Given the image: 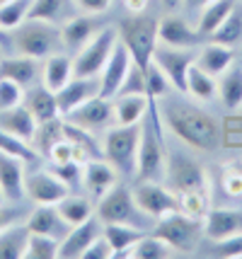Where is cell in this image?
<instances>
[{
	"instance_id": "cell-1",
	"label": "cell",
	"mask_w": 242,
	"mask_h": 259,
	"mask_svg": "<svg viewBox=\"0 0 242 259\" xmlns=\"http://www.w3.org/2000/svg\"><path fill=\"white\" fill-rule=\"evenodd\" d=\"M158 109H160L165 128L172 131V134L177 136L182 143H186L189 148L211 153V150H216V148L223 143L220 124L216 121L213 114L204 112L201 107L165 95L162 102L158 100Z\"/></svg>"
},
{
	"instance_id": "cell-2",
	"label": "cell",
	"mask_w": 242,
	"mask_h": 259,
	"mask_svg": "<svg viewBox=\"0 0 242 259\" xmlns=\"http://www.w3.org/2000/svg\"><path fill=\"white\" fill-rule=\"evenodd\" d=\"M10 44L15 54L32 56L36 61H44L51 54L63 51L61 27L54 22H44V20H32V17H27L17 29H12Z\"/></svg>"
},
{
	"instance_id": "cell-3",
	"label": "cell",
	"mask_w": 242,
	"mask_h": 259,
	"mask_svg": "<svg viewBox=\"0 0 242 259\" xmlns=\"http://www.w3.org/2000/svg\"><path fill=\"white\" fill-rule=\"evenodd\" d=\"M102 158L119 172V177H136L140 143V124H114L102 131Z\"/></svg>"
},
{
	"instance_id": "cell-4",
	"label": "cell",
	"mask_w": 242,
	"mask_h": 259,
	"mask_svg": "<svg viewBox=\"0 0 242 259\" xmlns=\"http://www.w3.org/2000/svg\"><path fill=\"white\" fill-rule=\"evenodd\" d=\"M94 213L104 226L107 223H124V226L143 228V230H153V226H155V221L148 213H143V208L136 203L133 192L126 184H114L102 199H97Z\"/></svg>"
},
{
	"instance_id": "cell-5",
	"label": "cell",
	"mask_w": 242,
	"mask_h": 259,
	"mask_svg": "<svg viewBox=\"0 0 242 259\" xmlns=\"http://www.w3.org/2000/svg\"><path fill=\"white\" fill-rule=\"evenodd\" d=\"M119 39L128 49V54L133 58V63L146 73L148 66L153 63V54L158 46V20L143 15H131L126 22L119 27Z\"/></svg>"
},
{
	"instance_id": "cell-6",
	"label": "cell",
	"mask_w": 242,
	"mask_h": 259,
	"mask_svg": "<svg viewBox=\"0 0 242 259\" xmlns=\"http://www.w3.org/2000/svg\"><path fill=\"white\" fill-rule=\"evenodd\" d=\"M153 233L162 237L177 254H191V252H196L199 240L204 235V221L189 218L182 211H172V213L155 221Z\"/></svg>"
},
{
	"instance_id": "cell-7",
	"label": "cell",
	"mask_w": 242,
	"mask_h": 259,
	"mask_svg": "<svg viewBox=\"0 0 242 259\" xmlns=\"http://www.w3.org/2000/svg\"><path fill=\"white\" fill-rule=\"evenodd\" d=\"M116 44H119V29L104 24L102 29L94 34L80 51H75V58H73V75H82V78L100 75Z\"/></svg>"
},
{
	"instance_id": "cell-8",
	"label": "cell",
	"mask_w": 242,
	"mask_h": 259,
	"mask_svg": "<svg viewBox=\"0 0 242 259\" xmlns=\"http://www.w3.org/2000/svg\"><path fill=\"white\" fill-rule=\"evenodd\" d=\"M165 182L170 184V189H172L174 194L211 189L206 169L201 167L194 158H189L184 153H172V155H170V150H167V172H165Z\"/></svg>"
},
{
	"instance_id": "cell-9",
	"label": "cell",
	"mask_w": 242,
	"mask_h": 259,
	"mask_svg": "<svg viewBox=\"0 0 242 259\" xmlns=\"http://www.w3.org/2000/svg\"><path fill=\"white\" fill-rule=\"evenodd\" d=\"M133 199L143 208V213H148L153 221H158L162 215L179 211V201H177V194L165 187L162 182H153V180H136V184L131 187Z\"/></svg>"
},
{
	"instance_id": "cell-10",
	"label": "cell",
	"mask_w": 242,
	"mask_h": 259,
	"mask_svg": "<svg viewBox=\"0 0 242 259\" xmlns=\"http://www.w3.org/2000/svg\"><path fill=\"white\" fill-rule=\"evenodd\" d=\"M196 61V49H174V46L158 44L153 54V63L165 73L174 90L186 95V73Z\"/></svg>"
},
{
	"instance_id": "cell-11",
	"label": "cell",
	"mask_w": 242,
	"mask_h": 259,
	"mask_svg": "<svg viewBox=\"0 0 242 259\" xmlns=\"http://www.w3.org/2000/svg\"><path fill=\"white\" fill-rule=\"evenodd\" d=\"M70 192H73V189H70L58 175H54L49 167L27 172V177H24V196L34 203V206H39V203L56 206V203L61 201V199H66Z\"/></svg>"
},
{
	"instance_id": "cell-12",
	"label": "cell",
	"mask_w": 242,
	"mask_h": 259,
	"mask_svg": "<svg viewBox=\"0 0 242 259\" xmlns=\"http://www.w3.org/2000/svg\"><path fill=\"white\" fill-rule=\"evenodd\" d=\"M66 121L80 126L85 131H107L109 126H114V109H112V100L104 97H92V100L82 102L80 107H75L73 112H68L63 116Z\"/></svg>"
},
{
	"instance_id": "cell-13",
	"label": "cell",
	"mask_w": 242,
	"mask_h": 259,
	"mask_svg": "<svg viewBox=\"0 0 242 259\" xmlns=\"http://www.w3.org/2000/svg\"><path fill=\"white\" fill-rule=\"evenodd\" d=\"M131 63H133V58H131L128 49L119 39V44L114 46L112 56L104 63L102 73H100V97L114 100L116 95H119V90H121V85H124V80H126Z\"/></svg>"
},
{
	"instance_id": "cell-14",
	"label": "cell",
	"mask_w": 242,
	"mask_h": 259,
	"mask_svg": "<svg viewBox=\"0 0 242 259\" xmlns=\"http://www.w3.org/2000/svg\"><path fill=\"white\" fill-rule=\"evenodd\" d=\"M104 223L97 218V213L90 215L87 221H82L78 226L70 228V233L58 245V257L61 259H82V254L87 252V247L92 245L97 237L102 235Z\"/></svg>"
},
{
	"instance_id": "cell-15",
	"label": "cell",
	"mask_w": 242,
	"mask_h": 259,
	"mask_svg": "<svg viewBox=\"0 0 242 259\" xmlns=\"http://www.w3.org/2000/svg\"><path fill=\"white\" fill-rule=\"evenodd\" d=\"M199 39H201L199 29L189 27L184 17H179L174 12L158 20V44L174 46V49H196Z\"/></svg>"
},
{
	"instance_id": "cell-16",
	"label": "cell",
	"mask_w": 242,
	"mask_h": 259,
	"mask_svg": "<svg viewBox=\"0 0 242 259\" xmlns=\"http://www.w3.org/2000/svg\"><path fill=\"white\" fill-rule=\"evenodd\" d=\"M0 78H8L17 82L22 90L32 88L36 82H41V66L39 61L32 56H22V54H5L0 58Z\"/></svg>"
},
{
	"instance_id": "cell-17",
	"label": "cell",
	"mask_w": 242,
	"mask_h": 259,
	"mask_svg": "<svg viewBox=\"0 0 242 259\" xmlns=\"http://www.w3.org/2000/svg\"><path fill=\"white\" fill-rule=\"evenodd\" d=\"M97 17H100V15H87V12H80V15H75V17H68L66 22L61 24L63 49H66V51H80L82 46L87 44L94 34L104 27Z\"/></svg>"
},
{
	"instance_id": "cell-18",
	"label": "cell",
	"mask_w": 242,
	"mask_h": 259,
	"mask_svg": "<svg viewBox=\"0 0 242 259\" xmlns=\"http://www.w3.org/2000/svg\"><path fill=\"white\" fill-rule=\"evenodd\" d=\"M27 228H29L32 233L54 237V240L61 242V240L70 233L73 226L58 213L56 206H51V203H39V206H34V211H29V215H27Z\"/></svg>"
},
{
	"instance_id": "cell-19",
	"label": "cell",
	"mask_w": 242,
	"mask_h": 259,
	"mask_svg": "<svg viewBox=\"0 0 242 259\" xmlns=\"http://www.w3.org/2000/svg\"><path fill=\"white\" fill-rule=\"evenodd\" d=\"M97 95H100V75H94V78L73 75V78L56 92L61 116H66V114L73 112L75 107H80L82 102L92 100V97H97Z\"/></svg>"
},
{
	"instance_id": "cell-20",
	"label": "cell",
	"mask_w": 242,
	"mask_h": 259,
	"mask_svg": "<svg viewBox=\"0 0 242 259\" xmlns=\"http://www.w3.org/2000/svg\"><path fill=\"white\" fill-rule=\"evenodd\" d=\"M27 165L22 160L12 158L0 150V194L10 203H20L24 196V177H27Z\"/></svg>"
},
{
	"instance_id": "cell-21",
	"label": "cell",
	"mask_w": 242,
	"mask_h": 259,
	"mask_svg": "<svg viewBox=\"0 0 242 259\" xmlns=\"http://www.w3.org/2000/svg\"><path fill=\"white\" fill-rule=\"evenodd\" d=\"M242 233V208H208L204 218V235L211 242Z\"/></svg>"
},
{
	"instance_id": "cell-22",
	"label": "cell",
	"mask_w": 242,
	"mask_h": 259,
	"mask_svg": "<svg viewBox=\"0 0 242 259\" xmlns=\"http://www.w3.org/2000/svg\"><path fill=\"white\" fill-rule=\"evenodd\" d=\"M114 184H119V172L104 158L85 162V169H82V187H85V192L90 194L92 201L102 199Z\"/></svg>"
},
{
	"instance_id": "cell-23",
	"label": "cell",
	"mask_w": 242,
	"mask_h": 259,
	"mask_svg": "<svg viewBox=\"0 0 242 259\" xmlns=\"http://www.w3.org/2000/svg\"><path fill=\"white\" fill-rule=\"evenodd\" d=\"M22 104L32 112V116L36 119V124H44V121H51V119H58V116H61L56 92L49 90L44 82H36L32 88H27V90H24Z\"/></svg>"
},
{
	"instance_id": "cell-24",
	"label": "cell",
	"mask_w": 242,
	"mask_h": 259,
	"mask_svg": "<svg viewBox=\"0 0 242 259\" xmlns=\"http://www.w3.org/2000/svg\"><path fill=\"white\" fill-rule=\"evenodd\" d=\"M194 63L201 68V70H206L208 75L218 78L220 73H225V70L235 63V51H232V46L211 41V44L201 46V49L196 51V61H194Z\"/></svg>"
},
{
	"instance_id": "cell-25",
	"label": "cell",
	"mask_w": 242,
	"mask_h": 259,
	"mask_svg": "<svg viewBox=\"0 0 242 259\" xmlns=\"http://www.w3.org/2000/svg\"><path fill=\"white\" fill-rule=\"evenodd\" d=\"M148 95H116L112 100V109H114V124L131 126L140 124L143 116L148 114Z\"/></svg>"
},
{
	"instance_id": "cell-26",
	"label": "cell",
	"mask_w": 242,
	"mask_h": 259,
	"mask_svg": "<svg viewBox=\"0 0 242 259\" xmlns=\"http://www.w3.org/2000/svg\"><path fill=\"white\" fill-rule=\"evenodd\" d=\"M70 78H73V58L66 51H58V54H51L49 58H44V63H41V82L46 85L49 90L58 92Z\"/></svg>"
},
{
	"instance_id": "cell-27",
	"label": "cell",
	"mask_w": 242,
	"mask_h": 259,
	"mask_svg": "<svg viewBox=\"0 0 242 259\" xmlns=\"http://www.w3.org/2000/svg\"><path fill=\"white\" fill-rule=\"evenodd\" d=\"M0 131L20 136L24 141H32L36 131V119L24 104H17L12 109H3L0 112Z\"/></svg>"
},
{
	"instance_id": "cell-28",
	"label": "cell",
	"mask_w": 242,
	"mask_h": 259,
	"mask_svg": "<svg viewBox=\"0 0 242 259\" xmlns=\"http://www.w3.org/2000/svg\"><path fill=\"white\" fill-rule=\"evenodd\" d=\"M146 233H150V230L124 226V223H107V226L102 228V235L107 237V242L112 245L114 257H128L131 247H133Z\"/></svg>"
},
{
	"instance_id": "cell-29",
	"label": "cell",
	"mask_w": 242,
	"mask_h": 259,
	"mask_svg": "<svg viewBox=\"0 0 242 259\" xmlns=\"http://www.w3.org/2000/svg\"><path fill=\"white\" fill-rule=\"evenodd\" d=\"M218 97L225 109L237 112L242 107V68L232 63L225 73L218 75Z\"/></svg>"
},
{
	"instance_id": "cell-30",
	"label": "cell",
	"mask_w": 242,
	"mask_h": 259,
	"mask_svg": "<svg viewBox=\"0 0 242 259\" xmlns=\"http://www.w3.org/2000/svg\"><path fill=\"white\" fill-rule=\"evenodd\" d=\"M27 242H29L27 223H17L0 230V259H24Z\"/></svg>"
},
{
	"instance_id": "cell-31",
	"label": "cell",
	"mask_w": 242,
	"mask_h": 259,
	"mask_svg": "<svg viewBox=\"0 0 242 259\" xmlns=\"http://www.w3.org/2000/svg\"><path fill=\"white\" fill-rule=\"evenodd\" d=\"M232 10H235V0H213V3H208L206 8H201V15H199V24H196L199 34L211 36L220 24L225 22V17Z\"/></svg>"
},
{
	"instance_id": "cell-32",
	"label": "cell",
	"mask_w": 242,
	"mask_h": 259,
	"mask_svg": "<svg viewBox=\"0 0 242 259\" xmlns=\"http://www.w3.org/2000/svg\"><path fill=\"white\" fill-rule=\"evenodd\" d=\"M128 257L131 259H170V257H177V252H174L162 237H158L150 230V233H146V235L131 247Z\"/></svg>"
},
{
	"instance_id": "cell-33",
	"label": "cell",
	"mask_w": 242,
	"mask_h": 259,
	"mask_svg": "<svg viewBox=\"0 0 242 259\" xmlns=\"http://www.w3.org/2000/svg\"><path fill=\"white\" fill-rule=\"evenodd\" d=\"M58 213L68 221L70 226H78L82 221H87L90 215H94V201L87 196H78V194L70 192L66 199H61L56 203Z\"/></svg>"
},
{
	"instance_id": "cell-34",
	"label": "cell",
	"mask_w": 242,
	"mask_h": 259,
	"mask_svg": "<svg viewBox=\"0 0 242 259\" xmlns=\"http://www.w3.org/2000/svg\"><path fill=\"white\" fill-rule=\"evenodd\" d=\"M186 95H191L194 100H213L216 95H218V82L213 75H208L206 70H201V68L191 66L189 68V73H186Z\"/></svg>"
},
{
	"instance_id": "cell-35",
	"label": "cell",
	"mask_w": 242,
	"mask_h": 259,
	"mask_svg": "<svg viewBox=\"0 0 242 259\" xmlns=\"http://www.w3.org/2000/svg\"><path fill=\"white\" fill-rule=\"evenodd\" d=\"M0 150L12 155V158L22 160L24 165H34L36 160L41 158L39 150L32 146V141H24V138L12 136V134H8V131H0Z\"/></svg>"
},
{
	"instance_id": "cell-36",
	"label": "cell",
	"mask_w": 242,
	"mask_h": 259,
	"mask_svg": "<svg viewBox=\"0 0 242 259\" xmlns=\"http://www.w3.org/2000/svg\"><path fill=\"white\" fill-rule=\"evenodd\" d=\"M61 138H63V116L51 119V121H44V124H36L32 146L39 150V155H41V158H46L49 150L56 146Z\"/></svg>"
},
{
	"instance_id": "cell-37",
	"label": "cell",
	"mask_w": 242,
	"mask_h": 259,
	"mask_svg": "<svg viewBox=\"0 0 242 259\" xmlns=\"http://www.w3.org/2000/svg\"><path fill=\"white\" fill-rule=\"evenodd\" d=\"M211 41L216 44H225V46H237L242 41V8L235 5V10L225 17V22L220 24L216 32L208 36Z\"/></svg>"
},
{
	"instance_id": "cell-38",
	"label": "cell",
	"mask_w": 242,
	"mask_h": 259,
	"mask_svg": "<svg viewBox=\"0 0 242 259\" xmlns=\"http://www.w3.org/2000/svg\"><path fill=\"white\" fill-rule=\"evenodd\" d=\"M32 3L34 0H8V3H3L0 5V29H5L8 34L12 29H17L29 17Z\"/></svg>"
},
{
	"instance_id": "cell-39",
	"label": "cell",
	"mask_w": 242,
	"mask_h": 259,
	"mask_svg": "<svg viewBox=\"0 0 242 259\" xmlns=\"http://www.w3.org/2000/svg\"><path fill=\"white\" fill-rule=\"evenodd\" d=\"M177 201H179V211L182 213H186L189 218H196V221H204L208 208H211V189L177 194Z\"/></svg>"
},
{
	"instance_id": "cell-40",
	"label": "cell",
	"mask_w": 242,
	"mask_h": 259,
	"mask_svg": "<svg viewBox=\"0 0 242 259\" xmlns=\"http://www.w3.org/2000/svg\"><path fill=\"white\" fill-rule=\"evenodd\" d=\"M220 189L230 199H242V160L225 162L218 172Z\"/></svg>"
},
{
	"instance_id": "cell-41",
	"label": "cell",
	"mask_w": 242,
	"mask_h": 259,
	"mask_svg": "<svg viewBox=\"0 0 242 259\" xmlns=\"http://www.w3.org/2000/svg\"><path fill=\"white\" fill-rule=\"evenodd\" d=\"M58 240L46 235H39L29 230V242L24 249V259H56L58 257Z\"/></svg>"
},
{
	"instance_id": "cell-42",
	"label": "cell",
	"mask_w": 242,
	"mask_h": 259,
	"mask_svg": "<svg viewBox=\"0 0 242 259\" xmlns=\"http://www.w3.org/2000/svg\"><path fill=\"white\" fill-rule=\"evenodd\" d=\"M63 15H66V0H34L29 10L32 20H44V22L54 24L66 22Z\"/></svg>"
},
{
	"instance_id": "cell-43",
	"label": "cell",
	"mask_w": 242,
	"mask_h": 259,
	"mask_svg": "<svg viewBox=\"0 0 242 259\" xmlns=\"http://www.w3.org/2000/svg\"><path fill=\"white\" fill-rule=\"evenodd\" d=\"M49 169H51L54 175H58L61 180L68 184L70 189H78V187L82 184V169H85V165L78 162V160H68V162H49Z\"/></svg>"
},
{
	"instance_id": "cell-44",
	"label": "cell",
	"mask_w": 242,
	"mask_h": 259,
	"mask_svg": "<svg viewBox=\"0 0 242 259\" xmlns=\"http://www.w3.org/2000/svg\"><path fill=\"white\" fill-rule=\"evenodd\" d=\"M146 88H148V97L153 100H162L167 92H170V80L165 78V73H162L160 68L155 66V63H150L148 70H146Z\"/></svg>"
},
{
	"instance_id": "cell-45",
	"label": "cell",
	"mask_w": 242,
	"mask_h": 259,
	"mask_svg": "<svg viewBox=\"0 0 242 259\" xmlns=\"http://www.w3.org/2000/svg\"><path fill=\"white\" fill-rule=\"evenodd\" d=\"M22 100H24V90L17 82H12L8 78H0V112L22 104Z\"/></svg>"
},
{
	"instance_id": "cell-46",
	"label": "cell",
	"mask_w": 242,
	"mask_h": 259,
	"mask_svg": "<svg viewBox=\"0 0 242 259\" xmlns=\"http://www.w3.org/2000/svg\"><path fill=\"white\" fill-rule=\"evenodd\" d=\"M220 134H223V146L242 148V112L228 116L225 126L220 128Z\"/></svg>"
},
{
	"instance_id": "cell-47",
	"label": "cell",
	"mask_w": 242,
	"mask_h": 259,
	"mask_svg": "<svg viewBox=\"0 0 242 259\" xmlns=\"http://www.w3.org/2000/svg\"><path fill=\"white\" fill-rule=\"evenodd\" d=\"M213 257H223V259H237L242 257V233L232 237H225V240H218L213 242V249H211Z\"/></svg>"
},
{
	"instance_id": "cell-48",
	"label": "cell",
	"mask_w": 242,
	"mask_h": 259,
	"mask_svg": "<svg viewBox=\"0 0 242 259\" xmlns=\"http://www.w3.org/2000/svg\"><path fill=\"white\" fill-rule=\"evenodd\" d=\"M27 211H22L20 206H3L0 203V230L10 226H17V223H27Z\"/></svg>"
},
{
	"instance_id": "cell-49",
	"label": "cell",
	"mask_w": 242,
	"mask_h": 259,
	"mask_svg": "<svg viewBox=\"0 0 242 259\" xmlns=\"http://www.w3.org/2000/svg\"><path fill=\"white\" fill-rule=\"evenodd\" d=\"M73 153H75V148H73V143H70L68 138L63 136L61 141H58L56 146L49 150L46 160L49 162H68V160H73Z\"/></svg>"
},
{
	"instance_id": "cell-50",
	"label": "cell",
	"mask_w": 242,
	"mask_h": 259,
	"mask_svg": "<svg viewBox=\"0 0 242 259\" xmlns=\"http://www.w3.org/2000/svg\"><path fill=\"white\" fill-rule=\"evenodd\" d=\"M82 259H114V249L107 242V237L100 235L92 245L87 247V252L82 254Z\"/></svg>"
},
{
	"instance_id": "cell-51",
	"label": "cell",
	"mask_w": 242,
	"mask_h": 259,
	"mask_svg": "<svg viewBox=\"0 0 242 259\" xmlns=\"http://www.w3.org/2000/svg\"><path fill=\"white\" fill-rule=\"evenodd\" d=\"M75 5H78V10L80 12H87V15H102L112 8V3L114 0H73Z\"/></svg>"
},
{
	"instance_id": "cell-52",
	"label": "cell",
	"mask_w": 242,
	"mask_h": 259,
	"mask_svg": "<svg viewBox=\"0 0 242 259\" xmlns=\"http://www.w3.org/2000/svg\"><path fill=\"white\" fill-rule=\"evenodd\" d=\"M150 0H124V8H126L128 15H143L148 10Z\"/></svg>"
},
{
	"instance_id": "cell-53",
	"label": "cell",
	"mask_w": 242,
	"mask_h": 259,
	"mask_svg": "<svg viewBox=\"0 0 242 259\" xmlns=\"http://www.w3.org/2000/svg\"><path fill=\"white\" fill-rule=\"evenodd\" d=\"M0 44L5 46V51H12V44H10V34L5 29H0Z\"/></svg>"
},
{
	"instance_id": "cell-54",
	"label": "cell",
	"mask_w": 242,
	"mask_h": 259,
	"mask_svg": "<svg viewBox=\"0 0 242 259\" xmlns=\"http://www.w3.org/2000/svg\"><path fill=\"white\" fill-rule=\"evenodd\" d=\"M208 3H213V0H186V5H189V8H194V10H201V8H206Z\"/></svg>"
},
{
	"instance_id": "cell-55",
	"label": "cell",
	"mask_w": 242,
	"mask_h": 259,
	"mask_svg": "<svg viewBox=\"0 0 242 259\" xmlns=\"http://www.w3.org/2000/svg\"><path fill=\"white\" fill-rule=\"evenodd\" d=\"M179 3H182V0H162V5H165L167 10H177V8H179Z\"/></svg>"
},
{
	"instance_id": "cell-56",
	"label": "cell",
	"mask_w": 242,
	"mask_h": 259,
	"mask_svg": "<svg viewBox=\"0 0 242 259\" xmlns=\"http://www.w3.org/2000/svg\"><path fill=\"white\" fill-rule=\"evenodd\" d=\"M5 54H8V51H5V46H3V44H0V58H3V56H5Z\"/></svg>"
},
{
	"instance_id": "cell-57",
	"label": "cell",
	"mask_w": 242,
	"mask_h": 259,
	"mask_svg": "<svg viewBox=\"0 0 242 259\" xmlns=\"http://www.w3.org/2000/svg\"><path fill=\"white\" fill-rule=\"evenodd\" d=\"M3 3H8V0H0V5H3Z\"/></svg>"
}]
</instances>
